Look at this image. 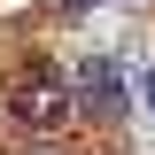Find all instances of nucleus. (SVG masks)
<instances>
[{
	"label": "nucleus",
	"instance_id": "obj_3",
	"mask_svg": "<svg viewBox=\"0 0 155 155\" xmlns=\"http://www.w3.org/2000/svg\"><path fill=\"white\" fill-rule=\"evenodd\" d=\"M140 101H147V109H155V70H147V85H140Z\"/></svg>",
	"mask_w": 155,
	"mask_h": 155
},
{
	"label": "nucleus",
	"instance_id": "obj_1",
	"mask_svg": "<svg viewBox=\"0 0 155 155\" xmlns=\"http://www.w3.org/2000/svg\"><path fill=\"white\" fill-rule=\"evenodd\" d=\"M70 116H78L70 93H62L47 70H31V78H16V85H8V124H23V132H62Z\"/></svg>",
	"mask_w": 155,
	"mask_h": 155
},
{
	"label": "nucleus",
	"instance_id": "obj_2",
	"mask_svg": "<svg viewBox=\"0 0 155 155\" xmlns=\"http://www.w3.org/2000/svg\"><path fill=\"white\" fill-rule=\"evenodd\" d=\"M70 109H85V116H116L124 109V78H116V62H85L78 70V93H70Z\"/></svg>",
	"mask_w": 155,
	"mask_h": 155
},
{
	"label": "nucleus",
	"instance_id": "obj_4",
	"mask_svg": "<svg viewBox=\"0 0 155 155\" xmlns=\"http://www.w3.org/2000/svg\"><path fill=\"white\" fill-rule=\"evenodd\" d=\"M62 8H109V0H62Z\"/></svg>",
	"mask_w": 155,
	"mask_h": 155
}]
</instances>
